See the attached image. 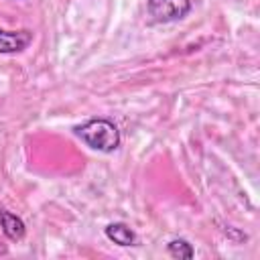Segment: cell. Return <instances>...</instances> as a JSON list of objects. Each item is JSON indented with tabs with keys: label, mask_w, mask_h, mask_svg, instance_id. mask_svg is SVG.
<instances>
[{
	"label": "cell",
	"mask_w": 260,
	"mask_h": 260,
	"mask_svg": "<svg viewBox=\"0 0 260 260\" xmlns=\"http://www.w3.org/2000/svg\"><path fill=\"white\" fill-rule=\"evenodd\" d=\"M75 134L93 150L112 152L120 146V132L114 122L106 118H95L75 128Z\"/></svg>",
	"instance_id": "6da1fadb"
},
{
	"label": "cell",
	"mask_w": 260,
	"mask_h": 260,
	"mask_svg": "<svg viewBox=\"0 0 260 260\" xmlns=\"http://www.w3.org/2000/svg\"><path fill=\"white\" fill-rule=\"evenodd\" d=\"M191 10V0H148V14L154 22H173Z\"/></svg>",
	"instance_id": "7a4b0ae2"
},
{
	"label": "cell",
	"mask_w": 260,
	"mask_h": 260,
	"mask_svg": "<svg viewBox=\"0 0 260 260\" xmlns=\"http://www.w3.org/2000/svg\"><path fill=\"white\" fill-rule=\"evenodd\" d=\"M32 41L30 30H2L0 28V53H20Z\"/></svg>",
	"instance_id": "3957f363"
},
{
	"label": "cell",
	"mask_w": 260,
	"mask_h": 260,
	"mask_svg": "<svg viewBox=\"0 0 260 260\" xmlns=\"http://www.w3.org/2000/svg\"><path fill=\"white\" fill-rule=\"evenodd\" d=\"M0 225H2V232H4V236L8 240L18 242V240L24 238V232H26L24 221L18 215H14V213H10L6 209H0Z\"/></svg>",
	"instance_id": "277c9868"
},
{
	"label": "cell",
	"mask_w": 260,
	"mask_h": 260,
	"mask_svg": "<svg viewBox=\"0 0 260 260\" xmlns=\"http://www.w3.org/2000/svg\"><path fill=\"white\" fill-rule=\"evenodd\" d=\"M106 236L108 240H112L114 244L118 246H132L136 242V234L130 225L122 223V221H116V223H110L106 228Z\"/></svg>",
	"instance_id": "5b68a950"
},
{
	"label": "cell",
	"mask_w": 260,
	"mask_h": 260,
	"mask_svg": "<svg viewBox=\"0 0 260 260\" xmlns=\"http://www.w3.org/2000/svg\"><path fill=\"white\" fill-rule=\"evenodd\" d=\"M167 252H169L173 258H193V256H195L193 246H191L187 240H181V238H179V240L169 242Z\"/></svg>",
	"instance_id": "8992f818"
}]
</instances>
